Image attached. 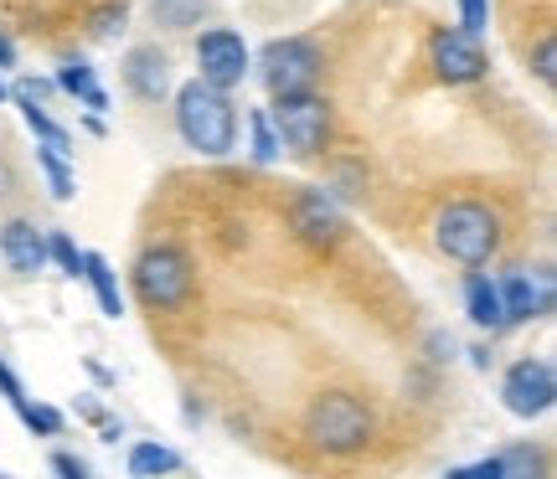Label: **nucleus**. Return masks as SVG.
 I'll return each mask as SVG.
<instances>
[{"label": "nucleus", "mask_w": 557, "mask_h": 479, "mask_svg": "<svg viewBox=\"0 0 557 479\" xmlns=\"http://www.w3.org/2000/svg\"><path fill=\"white\" fill-rule=\"evenodd\" d=\"M176 129L197 155H227L238 144V109L227 88H212L207 78H191L176 88Z\"/></svg>", "instance_id": "obj_1"}, {"label": "nucleus", "mask_w": 557, "mask_h": 479, "mask_svg": "<svg viewBox=\"0 0 557 479\" xmlns=\"http://www.w3.org/2000/svg\"><path fill=\"white\" fill-rule=\"evenodd\" d=\"M372 407L351 392H320L305 413V439L315 443L320 454H361L372 443Z\"/></svg>", "instance_id": "obj_2"}, {"label": "nucleus", "mask_w": 557, "mask_h": 479, "mask_svg": "<svg viewBox=\"0 0 557 479\" xmlns=\"http://www.w3.org/2000/svg\"><path fill=\"white\" fill-rule=\"evenodd\" d=\"M434 242L444 259L465 263V268H480L500 248V222L480 201H449L434 217Z\"/></svg>", "instance_id": "obj_3"}, {"label": "nucleus", "mask_w": 557, "mask_h": 479, "mask_svg": "<svg viewBox=\"0 0 557 479\" xmlns=\"http://www.w3.org/2000/svg\"><path fill=\"white\" fill-rule=\"evenodd\" d=\"M191 289H197V268H191V259L181 253L176 242H156V248L139 253L135 294L145 310H176V304L191 300Z\"/></svg>", "instance_id": "obj_4"}, {"label": "nucleus", "mask_w": 557, "mask_h": 479, "mask_svg": "<svg viewBox=\"0 0 557 479\" xmlns=\"http://www.w3.org/2000/svg\"><path fill=\"white\" fill-rule=\"evenodd\" d=\"M269 124L278 135V150H295V155H320L331 140V103L320 99L315 88L305 93H274Z\"/></svg>", "instance_id": "obj_5"}, {"label": "nucleus", "mask_w": 557, "mask_h": 479, "mask_svg": "<svg viewBox=\"0 0 557 479\" xmlns=\"http://www.w3.org/2000/svg\"><path fill=\"white\" fill-rule=\"evenodd\" d=\"M320 47L310 37H278L263 47L259 58V78L269 93H305V88H315L320 78Z\"/></svg>", "instance_id": "obj_6"}, {"label": "nucleus", "mask_w": 557, "mask_h": 479, "mask_svg": "<svg viewBox=\"0 0 557 479\" xmlns=\"http://www.w3.org/2000/svg\"><path fill=\"white\" fill-rule=\"evenodd\" d=\"M500 402H506V413H517V418H542V413H553V402H557L553 361H542V356L517 361V366L506 371V381H500Z\"/></svg>", "instance_id": "obj_7"}, {"label": "nucleus", "mask_w": 557, "mask_h": 479, "mask_svg": "<svg viewBox=\"0 0 557 479\" xmlns=\"http://www.w3.org/2000/svg\"><path fill=\"white\" fill-rule=\"evenodd\" d=\"M289 222H295L299 242H310L315 253H325V248H336V242L346 238V212L336 206L331 191H305V197L295 201Z\"/></svg>", "instance_id": "obj_8"}, {"label": "nucleus", "mask_w": 557, "mask_h": 479, "mask_svg": "<svg viewBox=\"0 0 557 479\" xmlns=\"http://www.w3.org/2000/svg\"><path fill=\"white\" fill-rule=\"evenodd\" d=\"M197 67L212 88H233V83H243V73H248V47H243V37L238 31H227V26L201 31L197 37Z\"/></svg>", "instance_id": "obj_9"}, {"label": "nucleus", "mask_w": 557, "mask_h": 479, "mask_svg": "<svg viewBox=\"0 0 557 479\" xmlns=\"http://www.w3.org/2000/svg\"><path fill=\"white\" fill-rule=\"evenodd\" d=\"M429 52H434V73L444 83H480L485 78V67H491L485 52H480V37H470V31H449V26L434 31V47H429Z\"/></svg>", "instance_id": "obj_10"}, {"label": "nucleus", "mask_w": 557, "mask_h": 479, "mask_svg": "<svg viewBox=\"0 0 557 479\" xmlns=\"http://www.w3.org/2000/svg\"><path fill=\"white\" fill-rule=\"evenodd\" d=\"M496 289H500V304H506V325L537 319L553 310V274H527V268H517V274H506Z\"/></svg>", "instance_id": "obj_11"}, {"label": "nucleus", "mask_w": 557, "mask_h": 479, "mask_svg": "<svg viewBox=\"0 0 557 479\" xmlns=\"http://www.w3.org/2000/svg\"><path fill=\"white\" fill-rule=\"evenodd\" d=\"M124 83L135 88L139 99L160 103L171 93V58H165L160 47H135V52L124 58Z\"/></svg>", "instance_id": "obj_12"}, {"label": "nucleus", "mask_w": 557, "mask_h": 479, "mask_svg": "<svg viewBox=\"0 0 557 479\" xmlns=\"http://www.w3.org/2000/svg\"><path fill=\"white\" fill-rule=\"evenodd\" d=\"M0 259L11 263L16 274H37L47 263V232H37L32 222H5L0 227Z\"/></svg>", "instance_id": "obj_13"}, {"label": "nucleus", "mask_w": 557, "mask_h": 479, "mask_svg": "<svg viewBox=\"0 0 557 479\" xmlns=\"http://www.w3.org/2000/svg\"><path fill=\"white\" fill-rule=\"evenodd\" d=\"M465 310H470V319H475L480 330H506V304H500L496 279L470 274V283H465Z\"/></svg>", "instance_id": "obj_14"}, {"label": "nucleus", "mask_w": 557, "mask_h": 479, "mask_svg": "<svg viewBox=\"0 0 557 479\" xmlns=\"http://www.w3.org/2000/svg\"><path fill=\"white\" fill-rule=\"evenodd\" d=\"M83 279L94 283V300H99V310L109 319L124 315V294H120V279H114V268H109V259L103 253H83Z\"/></svg>", "instance_id": "obj_15"}, {"label": "nucleus", "mask_w": 557, "mask_h": 479, "mask_svg": "<svg viewBox=\"0 0 557 479\" xmlns=\"http://www.w3.org/2000/svg\"><path fill=\"white\" fill-rule=\"evenodd\" d=\"M58 88L62 93H73V99H83L88 109H109V93L99 88V78H94L88 62H67V67L58 73Z\"/></svg>", "instance_id": "obj_16"}, {"label": "nucleus", "mask_w": 557, "mask_h": 479, "mask_svg": "<svg viewBox=\"0 0 557 479\" xmlns=\"http://www.w3.org/2000/svg\"><path fill=\"white\" fill-rule=\"evenodd\" d=\"M181 469V454L165 449V443H135L129 449V475L135 479H150V475H176Z\"/></svg>", "instance_id": "obj_17"}, {"label": "nucleus", "mask_w": 557, "mask_h": 479, "mask_svg": "<svg viewBox=\"0 0 557 479\" xmlns=\"http://www.w3.org/2000/svg\"><path fill=\"white\" fill-rule=\"evenodd\" d=\"M542 475V454L532 443H511L496 454V479H537Z\"/></svg>", "instance_id": "obj_18"}, {"label": "nucleus", "mask_w": 557, "mask_h": 479, "mask_svg": "<svg viewBox=\"0 0 557 479\" xmlns=\"http://www.w3.org/2000/svg\"><path fill=\"white\" fill-rule=\"evenodd\" d=\"M11 407H16L21 423H26L32 433H41V439H58V433H62V413H58V407H41V402H32V398H16Z\"/></svg>", "instance_id": "obj_19"}, {"label": "nucleus", "mask_w": 557, "mask_h": 479, "mask_svg": "<svg viewBox=\"0 0 557 479\" xmlns=\"http://www.w3.org/2000/svg\"><path fill=\"white\" fill-rule=\"evenodd\" d=\"M37 160H41V171H47L52 197H58V201H73V191H78V186H73V176H67V155H58V150H47V144H41Z\"/></svg>", "instance_id": "obj_20"}, {"label": "nucleus", "mask_w": 557, "mask_h": 479, "mask_svg": "<svg viewBox=\"0 0 557 479\" xmlns=\"http://www.w3.org/2000/svg\"><path fill=\"white\" fill-rule=\"evenodd\" d=\"M47 263H58L67 279H83V253L73 248L67 232H47Z\"/></svg>", "instance_id": "obj_21"}, {"label": "nucleus", "mask_w": 557, "mask_h": 479, "mask_svg": "<svg viewBox=\"0 0 557 479\" xmlns=\"http://www.w3.org/2000/svg\"><path fill=\"white\" fill-rule=\"evenodd\" d=\"M248 124H253V160H263V165H269V160L278 155V135H274V124H269V114H263V109H259V114H253Z\"/></svg>", "instance_id": "obj_22"}, {"label": "nucleus", "mask_w": 557, "mask_h": 479, "mask_svg": "<svg viewBox=\"0 0 557 479\" xmlns=\"http://www.w3.org/2000/svg\"><path fill=\"white\" fill-rule=\"evenodd\" d=\"M485 26H491V5H485V0H459V31L480 37Z\"/></svg>", "instance_id": "obj_23"}, {"label": "nucleus", "mask_w": 557, "mask_h": 479, "mask_svg": "<svg viewBox=\"0 0 557 479\" xmlns=\"http://www.w3.org/2000/svg\"><path fill=\"white\" fill-rule=\"evenodd\" d=\"M532 62H537V78L547 83V88H553V83H557V41H553V37H542V41H537V52H532Z\"/></svg>", "instance_id": "obj_24"}, {"label": "nucleus", "mask_w": 557, "mask_h": 479, "mask_svg": "<svg viewBox=\"0 0 557 479\" xmlns=\"http://www.w3.org/2000/svg\"><path fill=\"white\" fill-rule=\"evenodd\" d=\"M114 26H124V5H103V11H94V37H114Z\"/></svg>", "instance_id": "obj_25"}, {"label": "nucleus", "mask_w": 557, "mask_h": 479, "mask_svg": "<svg viewBox=\"0 0 557 479\" xmlns=\"http://www.w3.org/2000/svg\"><path fill=\"white\" fill-rule=\"evenodd\" d=\"M52 469H58L62 479H88V464L73 459V454H52Z\"/></svg>", "instance_id": "obj_26"}, {"label": "nucleus", "mask_w": 557, "mask_h": 479, "mask_svg": "<svg viewBox=\"0 0 557 479\" xmlns=\"http://www.w3.org/2000/svg\"><path fill=\"white\" fill-rule=\"evenodd\" d=\"M0 398L5 402H16V398H26V392H21V381L11 377V366H5V361H0Z\"/></svg>", "instance_id": "obj_27"}, {"label": "nucleus", "mask_w": 557, "mask_h": 479, "mask_svg": "<svg viewBox=\"0 0 557 479\" xmlns=\"http://www.w3.org/2000/svg\"><path fill=\"white\" fill-rule=\"evenodd\" d=\"M11 62H16V47H11V41L0 37V67H11Z\"/></svg>", "instance_id": "obj_28"}, {"label": "nucleus", "mask_w": 557, "mask_h": 479, "mask_svg": "<svg viewBox=\"0 0 557 479\" xmlns=\"http://www.w3.org/2000/svg\"><path fill=\"white\" fill-rule=\"evenodd\" d=\"M0 99H5V83H0Z\"/></svg>", "instance_id": "obj_29"}]
</instances>
